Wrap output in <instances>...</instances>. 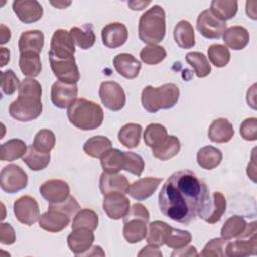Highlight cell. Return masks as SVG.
Here are the masks:
<instances>
[{
	"instance_id": "59",
	"label": "cell",
	"mask_w": 257,
	"mask_h": 257,
	"mask_svg": "<svg viewBox=\"0 0 257 257\" xmlns=\"http://www.w3.org/2000/svg\"><path fill=\"white\" fill-rule=\"evenodd\" d=\"M0 55H1V67L5 66L8 62H9V59H10V51L5 48V47H1L0 49Z\"/></svg>"
},
{
	"instance_id": "13",
	"label": "cell",
	"mask_w": 257,
	"mask_h": 257,
	"mask_svg": "<svg viewBox=\"0 0 257 257\" xmlns=\"http://www.w3.org/2000/svg\"><path fill=\"white\" fill-rule=\"evenodd\" d=\"M102 209L109 219H122L130 210V200L121 193H109L104 195Z\"/></svg>"
},
{
	"instance_id": "5",
	"label": "cell",
	"mask_w": 257,
	"mask_h": 257,
	"mask_svg": "<svg viewBox=\"0 0 257 257\" xmlns=\"http://www.w3.org/2000/svg\"><path fill=\"white\" fill-rule=\"evenodd\" d=\"M42 112L41 98L18 95L17 99L9 105V114L18 121H31L36 119Z\"/></svg>"
},
{
	"instance_id": "17",
	"label": "cell",
	"mask_w": 257,
	"mask_h": 257,
	"mask_svg": "<svg viewBox=\"0 0 257 257\" xmlns=\"http://www.w3.org/2000/svg\"><path fill=\"white\" fill-rule=\"evenodd\" d=\"M127 28L120 22L108 23L101 30L102 43L108 48L115 49L122 46L127 40Z\"/></svg>"
},
{
	"instance_id": "39",
	"label": "cell",
	"mask_w": 257,
	"mask_h": 257,
	"mask_svg": "<svg viewBox=\"0 0 257 257\" xmlns=\"http://www.w3.org/2000/svg\"><path fill=\"white\" fill-rule=\"evenodd\" d=\"M246 221L241 216H232L226 220L222 229H221V237L222 239L229 241L233 238H237L246 228Z\"/></svg>"
},
{
	"instance_id": "60",
	"label": "cell",
	"mask_w": 257,
	"mask_h": 257,
	"mask_svg": "<svg viewBox=\"0 0 257 257\" xmlns=\"http://www.w3.org/2000/svg\"><path fill=\"white\" fill-rule=\"evenodd\" d=\"M255 163H254V160H252L251 164L248 165V168H247V175L252 179L253 182H256V179H255V176H256V171H255Z\"/></svg>"
},
{
	"instance_id": "26",
	"label": "cell",
	"mask_w": 257,
	"mask_h": 257,
	"mask_svg": "<svg viewBox=\"0 0 257 257\" xmlns=\"http://www.w3.org/2000/svg\"><path fill=\"white\" fill-rule=\"evenodd\" d=\"M181 149V143L175 136H167L160 144L152 148V154L161 161H167L175 157Z\"/></svg>"
},
{
	"instance_id": "3",
	"label": "cell",
	"mask_w": 257,
	"mask_h": 257,
	"mask_svg": "<svg viewBox=\"0 0 257 257\" xmlns=\"http://www.w3.org/2000/svg\"><path fill=\"white\" fill-rule=\"evenodd\" d=\"M180 96V90L174 83H166L159 87L146 86L141 95L143 107L151 113H156L160 109H170L174 107Z\"/></svg>"
},
{
	"instance_id": "34",
	"label": "cell",
	"mask_w": 257,
	"mask_h": 257,
	"mask_svg": "<svg viewBox=\"0 0 257 257\" xmlns=\"http://www.w3.org/2000/svg\"><path fill=\"white\" fill-rule=\"evenodd\" d=\"M22 161L31 171H41L45 169L50 162V153H42L37 151L33 145L27 148Z\"/></svg>"
},
{
	"instance_id": "37",
	"label": "cell",
	"mask_w": 257,
	"mask_h": 257,
	"mask_svg": "<svg viewBox=\"0 0 257 257\" xmlns=\"http://www.w3.org/2000/svg\"><path fill=\"white\" fill-rule=\"evenodd\" d=\"M142 136V126L139 123H126L118 132L117 138L121 145L128 149L137 148Z\"/></svg>"
},
{
	"instance_id": "36",
	"label": "cell",
	"mask_w": 257,
	"mask_h": 257,
	"mask_svg": "<svg viewBox=\"0 0 257 257\" xmlns=\"http://www.w3.org/2000/svg\"><path fill=\"white\" fill-rule=\"evenodd\" d=\"M111 141L104 136H95L88 139L83 145L84 153L92 158H101L111 149Z\"/></svg>"
},
{
	"instance_id": "10",
	"label": "cell",
	"mask_w": 257,
	"mask_h": 257,
	"mask_svg": "<svg viewBox=\"0 0 257 257\" xmlns=\"http://www.w3.org/2000/svg\"><path fill=\"white\" fill-rule=\"evenodd\" d=\"M50 67L58 80L69 83H76L79 78V70L74 56L68 58H56L49 56Z\"/></svg>"
},
{
	"instance_id": "2",
	"label": "cell",
	"mask_w": 257,
	"mask_h": 257,
	"mask_svg": "<svg viewBox=\"0 0 257 257\" xmlns=\"http://www.w3.org/2000/svg\"><path fill=\"white\" fill-rule=\"evenodd\" d=\"M71 124L82 131L99 127L103 121V110L99 104L85 98H77L67 109Z\"/></svg>"
},
{
	"instance_id": "21",
	"label": "cell",
	"mask_w": 257,
	"mask_h": 257,
	"mask_svg": "<svg viewBox=\"0 0 257 257\" xmlns=\"http://www.w3.org/2000/svg\"><path fill=\"white\" fill-rule=\"evenodd\" d=\"M161 182V178L154 177L139 179L138 181L134 182L131 185L128 194L131 195L132 198H134L137 201H144L154 194V192L157 190Z\"/></svg>"
},
{
	"instance_id": "43",
	"label": "cell",
	"mask_w": 257,
	"mask_h": 257,
	"mask_svg": "<svg viewBox=\"0 0 257 257\" xmlns=\"http://www.w3.org/2000/svg\"><path fill=\"white\" fill-rule=\"evenodd\" d=\"M167 56L166 49L158 44H151L144 47L140 52V57L143 62L148 65H156L162 62Z\"/></svg>"
},
{
	"instance_id": "45",
	"label": "cell",
	"mask_w": 257,
	"mask_h": 257,
	"mask_svg": "<svg viewBox=\"0 0 257 257\" xmlns=\"http://www.w3.org/2000/svg\"><path fill=\"white\" fill-rule=\"evenodd\" d=\"M167 136V128L163 124L151 123L145 130L144 141L148 147L154 148L155 146L160 144Z\"/></svg>"
},
{
	"instance_id": "62",
	"label": "cell",
	"mask_w": 257,
	"mask_h": 257,
	"mask_svg": "<svg viewBox=\"0 0 257 257\" xmlns=\"http://www.w3.org/2000/svg\"><path fill=\"white\" fill-rule=\"evenodd\" d=\"M50 4L53 5V6H55V7L58 8V9H63V8H66L67 6H69V5L71 4V2H70V1H68V2H64V1H56V2H53V1H51Z\"/></svg>"
},
{
	"instance_id": "23",
	"label": "cell",
	"mask_w": 257,
	"mask_h": 257,
	"mask_svg": "<svg viewBox=\"0 0 257 257\" xmlns=\"http://www.w3.org/2000/svg\"><path fill=\"white\" fill-rule=\"evenodd\" d=\"M223 41L233 50H242L248 45L250 35L245 27L235 25L225 30L223 34Z\"/></svg>"
},
{
	"instance_id": "32",
	"label": "cell",
	"mask_w": 257,
	"mask_h": 257,
	"mask_svg": "<svg viewBox=\"0 0 257 257\" xmlns=\"http://www.w3.org/2000/svg\"><path fill=\"white\" fill-rule=\"evenodd\" d=\"M123 162L124 152L118 149L111 148L100 158V164L103 172L108 174H116L123 170Z\"/></svg>"
},
{
	"instance_id": "44",
	"label": "cell",
	"mask_w": 257,
	"mask_h": 257,
	"mask_svg": "<svg viewBox=\"0 0 257 257\" xmlns=\"http://www.w3.org/2000/svg\"><path fill=\"white\" fill-rule=\"evenodd\" d=\"M209 60L216 67L226 66L231 58L229 49L222 44H212L208 48Z\"/></svg>"
},
{
	"instance_id": "4",
	"label": "cell",
	"mask_w": 257,
	"mask_h": 257,
	"mask_svg": "<svg viewBox=\"0 0 257 257\" xmlns=\"http://www.w3.org/2000/svg\"><path fill=\"white\" fill-rule=\"evenodd\" d=\"M139 37L151 45L161 42L166 34V13L162 6L154 5L139 20Z\"/></svg>"
},
{
	"instance_id": "47",
	"label": "cell",
	"mask_w": 257,
	"mask_h": 257,
	"mask_svg": "<svg viewBox=\"0 0 257 257\" xmlns=\"http://www.w3.org/2000/svg\"><path fill=\"white\" fill-rule=\"evenodd\" d=\"M192 241V235L189 231L176 229L172 227L165 244L172 249H179L188 245Z\"/></svg>"
},
{
	"instance_id": "50",
	"label": "cell",
	"mask_w": 257,
	"mask_h": 257,
	"mask_svg": "<svg viewBox=\"0 0 257 257\" xmlns=\"http://www.w3.org/2000/svg\"><path fill=\"white\" fill-rule=\"evenodd\" d=\"M227 241L222 238H214L210 240L203 251L200 253L202 257H222L225 255V247Z\"/></svg>"
},
{
	"instance_id": "53",
	"label": "cell",
	"mask_w": 257,
	"mask_h": 257,
	"mask_svg": "<svg viewBox=\"0 0 257 257\" xmlns=\"http://www.w3.org/2000/svg\"><path fill=\"white\" fill-rule=\"evenodd\" d=\"M122 219H123V223L126 221H130V220H134V219L143 220L148 223L149 219H150V214L144 205L136 203L130 208L127 214Z\"/></svg>"
},
{
	"instance_id": "18",
	"label": "cell",
	"mask_w": 257,
	"mask_h": 257,
	"mask_svg": "<svg viewBox=\"0 0 257 257\" xmlns=\"http://www.w3.org/2000/svg\"><path fill=\"white\" fill-rule=\"evenodd\" d=\"M92 232L86 228L72 229V232L67 237V245L74 255L80 256L89 250L94 241Z\"/></svg>"
},
{
	"instance_id": "49",
	"label": "cell",
	"mask_w": 257,
	"mask_h": 257,
	"mask_svg": "<svg viewBox=\"0 0 257 257\" xmlns=\"http://www.w3.org/2000/svg\"><path fill=\"white\" fill-rule=\"evenodd\" d=\"M0 82H1V89L2 91L7 94H13L16 89L19 88V80L16 74L12 69H7L5 71L0 72Z\"/></svg>"
},
{
	"instance_id": "19",
	"label": "cell",
	"mask_w": 257,
	"mask_h": 257,
	"mask_svg": "<svg viewBox=\"0 0 257 257\" xmlns=\"http://www.w3.org/2000/svg\"><path fill=\"white\" fill-rule=\"evenodd\" d=\"M131 184L125 176L121 174H108L103 172L99 178V189L104 196L109 193H121L127 194Z\"/></svg>"
},
{
	"instance_id": "61",
	"label": "cell",
	"mask_w": 257,
	"mask_h": 257,
	"mask_svg": "<svg viewBox=\"0 0 257 257\" xmlns=\"http://www.w3.org/2000/svg\"><path fill=\"white\" fill-rule=\"evenodd\" d=\"M246 12H247V15L249 16V17H251L252 19H256V10H255V8L254 7H251V5H250V1H247L246 2Z\"/></svg>"
},
{
	"instance_id": "27",
	"label": "cell",
	"mask_w": 257,
	"mask_h": 257,
	"mask_svg": "<svg viewBox=\"0 0 257 257\" xmlns=\"http://www.w3.org/2000/svg\"><path fill=\"white\" fill-rule=\"evenodd\" d=\"M174 39L179 47L190 49L195 46V32L192 24L187 20H181L174 28Z\"/></svg>"
},
{
	"instance_id": "40",
	"label": "cell",
	"mask_w": 257,
	"mask_h": 257,
	"mask_svg": "<svg viewBox=\"0 0 257 257\" xmlns=\"http://www.w3.org/2000/svg\"><path fill=\"white\" fill-rule=\"evenodd\" d=\"M186 61L193 67L196 75L200 78L206 77L211 72V65L204 53L198 51H192L186 54Z\"/></svg>"
},
{
	"instance_id": "51",
	"label": "cell",
	"mask_w": 257,
	"mask_h": 257,
	"mask_svg": "<svg viewBox=\"0 0 257 257\" xmlns=\"http://www.w3.org/2000/svg\"><path fill=\"white\" fill-rule=\"evenodd\" d=\"M18 95L22 96H33L37 98H41L42 88L40 83L33 78H25L19 84Z\"/></svg>"
},
{
	"instance_id": "42",
	"label": "cell",
	"mask_w": 257,
	"mask_h": 257,
	"mask_svg": "<svg viewBox=\"0 0 257 257\" xmlns=\"http://www.w3.org/2000/svg\"><path fill=\"white\" fill-rule=\"evenodd\" d=\"M98 226V216L91 209H81L73 217L71 229L86 228L94 231Z\"/></svg>"
},
{
	"instance_id": "38",
	"label": "cell",
	"mask_w": 257,
	"mask_h": 257,
	"mask_svg": "<svg viewBox=\"0 0 257 257\" xmlns=\"http://www.w3.org/2000/svg\"><path fill=\"white\" fill-rule=\"evenodd\" d=\"M211 12L220 20L226 22L233 18L238 10V2L233 0H213L211 2Z\"/></svg>"
},
{
	"instance_id": "56",
	"label": "cell",
	"mask_w": 257,
	"mask_h": 257,
	"mask_svg": "<svg viewBox=\"0 0 257 257\" xmlns=\"http://www.w3.org/2000/svg\"><path fill=\"white\" fill-rule=\"evenodd\" d=\"M138 256H158L161 257L162 256V252L158 249V247L153 246V245H148L146 247H144L138 254Z\"/></svg>"
},
{
	"instance_id": "22",
	"label": "cell",
	"mask_w": 257,
	"mask_h": 257,
	"mask_svg": "<svg viewBox=\"0 0 257 257\" xmlns=\"http://www.w3.org/2000/svg\"><path fill=\"white\" fill-rule=\"evenodd\" d=\"M257 253V236L249 238H240L235 242L226 244L225 255L232 257H244L256 255Z\"/></svg>"
},
{
	"instance_id": "30",
	"label": "cell",
	"mask_w": 257,
	"mask_h": 257,
	"mask_svg": "<svg viewBox=\"0 0 257 257\" xmlns=\"http://www.w3.org/2000/svg\"><path fill=\"white\" fill-rule=\"evenodd\" d=\"M148 232L147 222L139 219L130 220L123 223V237L126 242L136 244L146 238Z\"/></svg>"
},
{
	"instance_id": "57",
	"label": "cell",
	"mask_w": 257,
	"mask_h": 257,
	"mask_svg": "<svg viewBox=\"0 0 257 257\" xmlns=\"http://www.w3.org/2000/svg\"><path fill=\"white\" fill-rule=\"evenodd\" d=\"M10 37H11L10 29L4 24H1L0 25V43L5 44L10 40Z\"/></svg>"
},
{
	"instance_id": "55",
	"label": "cell",
	"mask_w": 257,
	"mask_h": 257,
	"mask_svg": "<svg viewBox=\"0 0 257 257\" xmlns=\"http://www.w3.org/2000/svg\"><path fill=\"white\" fill-rule=\"evenodd\" d=\"M171 256H198L197 250L194 246H184L179 249H175V251L171 254Z\"/></svg>"
},
{
	"instance_id": "11",
	"label": "cell",
	"mask_w": 257,
	"mask_h": 257,
	"mask_svg": "<svg viewBox=\"0 0 257 257\" xmlns=\"http://www.w3.org/2000/svg\"><path fill=\"white\" fill-rule=\"evenodd\" d=\"M74 42L69 31L65 29L55 30L51 37L48 55L56 58H68L74 56Z\"/></svg>"
},
{
	"instance_id": "58",
	"label": "cell",
	"mask_w": 257,
	"mask_h": 257,
	"mask_svg": "<svg viewBox=\"0 0 257 257\" xmlns=\"http://www.w3.org/2000/svg\"><path fill=\"white\" fill-rule=\"evenodd\" d=\"M151 1H130L127 4L133 10H142L146 6H148Z\"/></svg>"
},
{
	"instance_id": "20",
	"label": "cell",
	"mask_w": 257,
	"mask_h": 257,
	"mask_svg": "<svg viewBox=\"0 0 257 257\" xmlns=\"http://www.w3.org/2000/svg\"><path fill=\"white\" fill-rule=\"evenodd\" d=\"M115 70L126 79L136 78L141 70V62L130 53H119L113 58Z\"/></svg>"
},
{
	"instance_id": "16",
	"label": "cell",
	"mask_w": 257,
	"mask_h": 257,
	"mask_svg": "<svg viewBox=\"0 0 257 257\" xmlns=\"http://www.w3.org/2000/svg\"><path fill=\"white\" fill-rule=\"evenodd\" d=\"M12 9L18 19L23 23H33L41 19L43 8L35 0H16L12 3Z\"/></svg>"
},
{
	"instance_id": "31",
	"label": "cell",
	"mask_w": 257,
	"mask_h": 257,
	"mask_svg": "<svg viewBox=\"0 0 257 257\" xmlns=\"http://www.w3.org/2000/svg\"><path fill=\"white\" fill-rule=\"evenodd\" d=\"M27 151L26 144L19 139H11L3 143L0 147V160L1 161H14L22 158Z\"/></svg>"
},
{
	"instance_id": "29",
	"label": "cell",
	"mask_w": 257,
	"mask_h": 257,
	"mask_svg": "<svg viewBox=\"0 0 257 257\" xmlns=\"http://www.w3.org/2000/svg\"><path fill=\"white\" fill-rule=\"evenodd\" d=\"M223 159L222 152L213 146L201 148L197 153V163L205 170H213L217 168Z\"/></svg>"
},
{
	"instance_id": "24",
	"label": "cell",
	"mask_w": 257,
	"mask_h": 257,
	"mask_svg": "<svg viewBox=\"0 0 257 257\" xmlns=\"http://www.w3.org/2000/svg\"><path fill=\"white\" fill-rule=\"evenodd\" d=\"M44 45V35L40 30H28L21 33L18 41L20 53L34 52L39 54Z\"/></svg>"
},
{
	"instance_id": "28",
	"label": "cell",
	"mask_w": 257,
	"mask_h": 257,
	"mask_svg": "<svg viewBox=\"0 0 257 257\" xmlns=\"http://www.w3.org/2000/svg\"><path fill=\"white\" fill-rule=\"evenodd\" d=\"M172 227L163 221H154L148 225V232L146 240L148 244L161 247L165 244L168 235L170 234Z\"/></svg>"
},
{
	"instance_id": "48",
	"label": "cell",
	"mask_w": 257,
	"mask_h": 257,
	"mask_svg": "<svg viewBox=\"0 0 257 257\" xmlns=\"http://www.w3.org/2000/svg\"><path fill=\"white\" fill-rule=\"evenodd\" d=\"M145 169V162L143 158L134 152H124L123 170L136 175L141 176Z\"/></svg>"
},
{
	"instance_id": "54",
	"label": "cell",
	"mask_w": 257,
	"mask_h": 257,
	"mask_svg": "<svg viewBox=\"0 0 257 257\" xmlns=\"http://www.w3.org/2000/svg\"><path fill=\"white\" fill-rule=\"evenodd\" d=\"M16 241L14 229L8 223L0 225V242L3 245H11Z\"/></svg>"
},
{
	"instance_id": "15",
	"label": "cell",
	"mask_w": 257,
	"mask_h": 257,
	"mask_svg": "<svg viewBox=\"0 0 257 257\" xmlns=\"http://www.w3.org/2000/svg\"><path fill=\"white\" fill-rule=\"evenodd\" d=\"M70 219L67 214L49 205L48 211L40 216L38 223L41 229L47 232L57 233L67 227Z\"/></svg>"
},
{
	"instance_id": "46",
	"label": "cell",
	"mask_w": 257,
	"mask_h": 257,
	"mask_svg": "<svg viewBox=\"0 0 257 257\" xmlns=\"http://www.w3.org/2000/svg\"><path fill=\"white\" fill-rule=\"evenodd\" d=\"M55 145V135L52 131L43 128L40 130L34 137L33 147L42 153H50Z\"/></svg>"
},
{
	"instance_id": "6",
	"label": "cell",
	"mask_w": 257,
	"mask_h": 257,
	"mask_svg": "<svg viewBox=\"0 0 257 257\" xmlns=\"http://www.w3.org/2000/svg\"><path fill=\"white\" fill-rule=\"evenodd\" d=\"M27 183V174L18 165L5 166L0 173V187L5 193H17L26 188Z\"/></svg>"
},
{
	"instance_id": "52",
	"label": "cell",
	"mask_w": 257,
	"mask_h": 257,
	"mask_svg": "<svg viewBox=\"0 0 257 257\" xmlns=\"http://www.w3.org/2000/svg\"><path fill=\"white\" fill-rule=\"evenodd\" d=\"M240 135L246 141L257 140V118H246L240 125Z\"/></svg>"
},
{
	"instance_id": "25",
	"label": "cell",
	"mask_w": 257,
	"mask_h": 257,
	"mask_svg": "<svg viewBox=\"0 0 257 257\" xmlns=\"http://www.w3.org/2000/svg\"><path fill=\"white\" fill-rule=\"evenodd\" d=\"M234 136L232 123L226 118H217L213 120L208 130L210 141L218 144L228 143Z\"/></svg>"
},
{
	"instance_id": "7",
	"label": "cell",
	"mask_w": 257,
	"mask_h": 257,
	"mask_svg": "<svg viewBox=\"0 0 257 257\" xmlns=\"http://www.w3.org/2000/svg\"><path fill=\"white\" fill-rule=\"evenodd\" d=\"M99 97L102 104L112 111L122 109L125 104L123 88L114 81H103L99 86Z\"/></svg>"
},
{
	"instance_id": "14",
	"label": "cell",
	"mask_w": 257,
	"mask_h": 257,
	"mask_svg": "<svg viewBox=\"0 0 257 257\" xmlns=\"http://www.w3.org/2000/svg\"><path fill=\"white\" fill-rule=\"evenodd\" d=\"M39 192L49 204H58L69 197L70 189L66 182L58 179H51L40 186Z\"/></svg>"
},
{
	"instance_id": "41",
	"label": "cell",
	"mask_w": 257,
	"mask_h": 257,
	"mask_svg": "<svg viewBox=\"0 0 257 257\" xmlns=\"http://www.w3.org/2000/svg\"><path fill=\"white\" fill-rule=\"evenodd\" d=\"M212 203L207 216L204 221L209 224H215L220 221L221 217L226 211V199L221 192H214L212 194Z\"/></svg>"
},
{
	"instance_id": "1",
	"label": "cell",
	"mask_w": 257,
	"mask_h": 257,
	"mask_svg": "<svg viewBox=\"0 0 257 257\" xmlns=\"http://www.w3.org/2000/svg\"><path fill=\"white\" fill-rule=\"evenodd\" d=\"M158 199L164 216L185 225L197 217L204 220L212 203L206 183L190 170L172 174L163 185Z\"/></svg>"
},
{
	"instance_id": "12",
	"label": "cell",
	"mask_w": 257,
	"mask_h": 257,
	"mask_svg": "<svg viewBox=\"0 0 257 257\" xmlns=\"http://www.w3.org/2000/svg\"><path fill=\"white\" fill-rule=\"evenodd\" d=\"M78 88L76 83L55 81L51 87V101L58 108H68L77 98Z\"/></svg>"
},
{
	"instance_id": "33",
	"label": "cell",
	"mask_w": 257,
	"mask_h": 257,
	"mask_svg": "<svg viewBox=\"0 0 257 257\" xmlns=\"http://www.w3.org/2000/svg\"><path fill=\"white\" fill-rule=\"evenodd\" d=\"M19 67L21 72L28 77H36L41 72V60L39 54L34 52L20 53Z\"/></svg>"
},
{
	"instance_id": "9",
	"label": "cell",
	"mask_w": 257,
	"mask_h": 257,
	"mask_svg": "<svg viewBox=\"0 0 257 257\" xmlns=\"http://www.w3.org/2000/svg\"><path fill=\"white\" fill-rule=\"evenodd\" d=\"M13 211L16 219L27 226L39 221L40 213L37 201L30 196H22L13 204Z\"/></svg>"
},
{
	"instance_id": "35",
	"label": "cell",
	"mask_w": 257,
	"mask_h": 257,
	"mask_svg": "<svg viewBox=\"0 0 257 257\" xmlns=\"http://www.w3.org/2000/svg\"><path fill=\"white\" fill-rule=\"evenodd\" d=\"M69 33L73 42L81 49H89L94 45L95 34L91 24H85L82 27H72Z\"/></svg>"
},
{
	"instance_id": "8",
	"label": "cell",
	"mask_w": 257,
	"mask_h": 257,
	"mask_svg": "<svg viewBox=\"0 0 257 257\" xmlns=\"http://www.w3.org/2000/svg\"><path fill=\"white\" fill-rule=\"evenodd\" d=\"M227 28L225 21L217 18L210 9L203 10L197 18V29L208 39L220 38Z\"/></svg>"
}]
</instances>
